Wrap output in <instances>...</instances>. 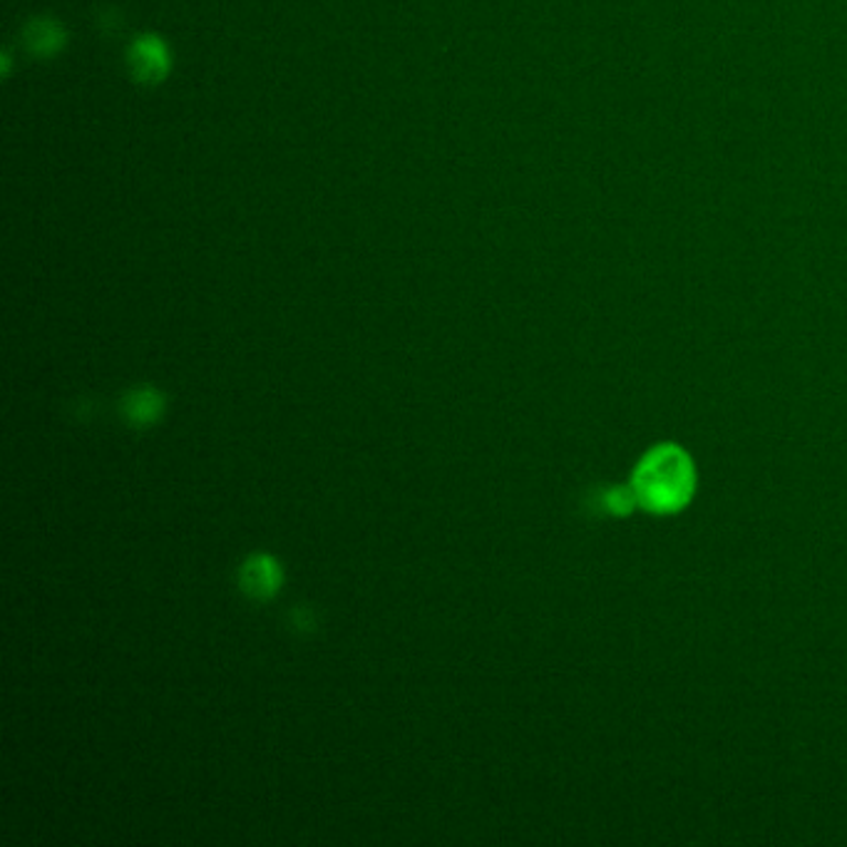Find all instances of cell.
Returning a JSON list of instances; mask_svg holds the SVG:
<instances>
[{
  "label": "cell",
  "instance_id": "6da1fadb",
  "mask_svg": "<svg viewBox=\"0 0 847 847\" xmlns=\"http://www.w3.org/2000/svg\"><path fill=\"white\" fill-rule=\"evenodd\" d=\"M694 490V467L688 455L674 445L651 450L634 477V498L654 512L684 508Z\"/></svg>",
  "mask_w": 847,
  "mask_h": 847
},
{
  "label": "cell",
  "instance_id": "7a4b0ae2",
  "mask_svg": "<svg viewBox=\"0 0 847 847\" xmlns=\"http://www.w3.org/2000/svg\"><path fill=\"white\" fill-rule=\"evenodd\" d=\"M281 567L274 557L254 554L239 569V584L251 599H271L281 587Z\"/></svg>",
  "mask_w": 847,
  "mask_h": 847
},
{
  "label": "cell",
  "instance_id": "3957f363",
  "mask_svg": "<svg viewBox=\"0 0 847 847\" xmlns=\"http://www.w3.org/2000/svg\"><path fill=\"white\" fill-rule=\"evenodd\" d=\"M164 398L154 388H134L122 398V415L134 427H148L162 415Z\"/></svg>",
  "mask_w": 847,
  "mask_h": 847
},
{
  "label": "cell",
  "instance_id": "277c9868",
  "mask_svg": "<svg viewBox=\"0 0 847 847\" xmlns=\"http://www.w3.org/2000/svg\"><path fill=\"white\" fill-rule=\"evenodd\" d=\"M132 67L138 70L140 80L154 83L164 75V67H167V55H164V47L158 41H142L134 45L132 51Z\"/></svg>",
  "mask_w": 847,
  "mask_h": 847
}]
</instances>
